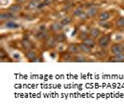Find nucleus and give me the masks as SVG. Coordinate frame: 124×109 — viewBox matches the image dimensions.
<instances>
[{"label":"nucleus","instance_id":"1","mask_svg":"<svg viewBox=\"0 0 124 109\" xmlns=\"http://www.w3.org/2000/svg\"><path fill=\"white\" fill-rule=\"evenodd\" d=\"M111 51L114 55H118V54H122L124 52V46L122 44H114L111 48Z\"/></svg>","mask_w":124,"mask_h":109},{"label":"nucleus","instance_id":"2","mask_svg":"<svg viewBox=\"0 0 124 109\" xmlns=\"http://www.w3.org/2000/svg\"><path fill=\"white\" fill-rule=\"evenodd\" d=\"M110 39H111V37H110L109 35H106V36H102V37L99 39V41H98V45H99L102 48H106V47L108 46V44L110 43Z\"/></svg>","mask_w":124,"mask_h":109},{"label":"nucleus","instance_id":"3","mask_svg":"<svg viewBox=\"0 0 124 109\" xmlns=\"http://www.w3.org/2000/svg\"><path fill=\"white\" fill-rule=\"evenodd\" d=\"M7 28H8V29H16V28H18L19 27V24L16 23L15 22H13V21H7L6 23H5Z\"/></svg>","mask_w":124,"mask_h":109},{"label":"nucleus","instance_id":"4","mask_svg":"<svg viewBox=\"0 0 124 109\" xmlns=\"http://www.w3.org/2000/svg\"><path fill=\"white\" fill-rule=\"evenodd\" d=\"M56 40L55 38H53V37H49L48 39H47V41H46V45H47V47H49V48H53V47H55L56 45Z\"/></svg>","mask_w":124,"mask_h":109},{"label":"nucleus","instance_id":"5","mask_svg":"<svg viewBox=\"0 0 124 109\" xmlns=\"http://www.w3.org/2000/svg\"><path fill=\"white\" fill-rule=\"evenodd\" d=\"M112 59L109 60V62H124V55L123 53L122 54H118V55H115L114 57H111Z\"/></svg>","mask_w":124,"mask_h":109},{"label":"nucleus","instance_id":"6","mask_svg":"<svg viewBox=\"0 0 124 109\" xmlns=\"http://www.w3.org/2000/svg\"><path fill=\"white\" fill-rule=\"evenodd\" d=\"M96 14H97V8H93V7L90 8L87 10V12H86V15H87L88 17H94Z\"/></svg>","mask_w":124,"mask_h":109},{"label":"nucleus","instance_id":"7","mask_svg":"<svg viewBox=\"0 0 124 109\" xmlns=\"http://www.w3.org/2000/svg\"><path fill=\"white\" fill-rule=\"evenodd\" d=\"M78 48H79V47L77 46V45H75V44H70L68 46V50H69V52H71V53H78V50H79Z\"/></svg>","mask_w":124,"mask_h":109},{"label":"nucleus","instance_id":"8","mask_svg":"<svg viewBox=\"0 0 124 109\" xmlns=\"http://www.w3.org/2000/svg\"><path fill=\"white\" fill-rule=\"evenodd\" d=\"M84 44H86L88 47H90V48H93L95 46V41H94V39L93 38H90V37H87L86 39H84Z\"/></svg>","mask_w":124,"mask_h":109},{"label":"nucleus","instance_id":"9","mask_svg":"<svg viewBox=\"0 0 124 109\" xmlns=\"http://www.w3.org/2000/svg\"><path fill=\"white\" fill-rule=\"evenodd\" d=\"M62 23H58V22H56V23H53L51 24V30L53 31H60L62 29Z\"/></svg>","mask_w":124,"mask_h":109},{"label":"nucleus","instance_id":"10","mask_svg":"<svg viewBox=\"0 0 124 109\" xmlns=\"http://www.w3.org/2000/svg\"><path fill=\"white\" fill-rule=\"evenodd\" d=\"M109 18H110V14L107 11H103L102 13H100L99 15L100 21H107Z\"/></svg>","mask_w":124,"mask_h":109},{"label":"nucleus","instance_id":"11","mask_svg":"<svg viewBox=\"0 0 124 109\" xmlns=\"http://www.w3.org/2000/svg\"><path fill=\"white\" fill-rule=\"evenodd\" d=\"M23 46L26 50H31L33 48V44L30 40H23Z\"/></svg>","mask_w":124,"mask_h":109},{"label":"nucleus","instance_id":"12","mask_svg":"<svg viewBox=\"0 0 124 109\" xmlns=\"http://www.w3.org/2000/svg\"><path fill=\"white\" fill-rule=\"evenodd\" d=\"M90 35L93 36V38H94V37H98V36H100V30L98 28L93 27V28H92V29L90 30Z\"/></svg>","mask_w":124,"mask_h":109},{"label":"nucleus","instance_id":"13","mask_svg":"<svg viewBox=\"0 0 124 109\" xmlns=\"http://www.w3.org/2000/svg\"><path fill=\"white\" fill-rule=\"evenodd\" d=\"M11 18H13V15L11 13H1V15H0V19L2 21H8Z\"/></svg>","mask_w":124,"mask_h":109},{"label":"nucleus","instance_id":"14","mask_svg":"<svg viewBox=\"0 0 124 109\" xmlns=\"http://www.w3.org/2000/svg\"><path fill=\"white\" fill-rule=\"evenodd\" d=\"M21 9H22V7L20 6V5H12L9 8V10L11 12H14V13H17V12L21 11Z\"/></svg>","mask_w":124,"mask_h":109},{"label":"nucleus","instance_id":"15","mask_svg":"<svg viewBox=\"0 0 124 109\" xmlns=\"http://www.w3.org/2000/svg\"><path fill=\"white\" fill-rule=\"evenodd\" d=\"M78 47H79V48H80L82 51H84V52H88V53H89V52H91V48H90V47H88L87 45H86V44H84V43L80 44Z\"/></svg>","mask_w":124,"mask_h":109},{"label":"nucleus","instance_id":"16","mask_svg":"<svg viewBox=\"0 0 124 109\" xmlns=\"http://www.w3.org/2000/svg\"><path fill=\"white\" fill-rule=\"evenodd\" d=\"M26 57L29 59V60H34L35 58H37L36 57V52H34L33 50H28V52L26 53Z\"/></svg>","mask_w":124,"mask_h":109},{"label":"nucleus","instance_id":"17","mask_svg":"<svg viewBox=\"0 0 124 109\" xmlns=\"http://www.w3.org/2000/svg\"><path fill=\"white\" fill-rule=\"evenodd\" d=\"M55 39L58 41V42H63L64 40H65V36H64V34H59V35H57L55 37Z\"/></svg>","mask_w":124,"mask_h":109},{"label":"nucleus","instance_id":"18","mask_svg":"<svg viewBox=\"0 0 124 109\" xmlns=\"http://www.w3.org/2000/svg\"><path fill=\"white\" fill-rule=\"evenodd\" d=\"M37 37L38 39H45L47 37V33H45V31H41L38 35H37Z\"/></svg>","mask_w":124,"mask_h":109},{"label":"nucleus","instance_id":"19","mask_svg":"<svg viewBox=\"0 0 124 109\" xmlns=\"http://www.w3.org/2000/svg\"><path fill=\"white\" fill-rule=\"evenodd\" d=\"M83 14V12H82V8H81L80 7L79 8H76V10H75V12H74V15L75 16H81Z\"/></svg>","mask_w":124,"mask_h":109},{"label":"nucleus","instance_id":"20","mask_svg":"<svg viewBox=\"0 0 124 109\" xmlns=\"http://www.w3.org/2000/svg\"><path fill=\"white\" fill-rule=\"evenodd\" d=\"M117 25L118 27H124V17H121L119 18L117 21Z\"/></svg>","mask_w":124,"mask_h":109},{"label":"nucleus","instance_id":"21","mask_svg":"<svg viewBox=\"0 0 124 109\" xmlns=\"http://www.w3.org/2000/svg\"><path fill=\"white\" fill-rule=\"evenodd\" d=\"M37 1H32L31 3L29 4V6H28V8H31V9H33V8H37Z\"/></svg>","mask_w":124,"mask_h":109},{"label":"nucleus","instance_id":"22","mask_svg":"<svg viewBox=\"0 0 124 109\" xmlns=\"http://www.w3.org/2000/svg\"><path fill=\"white\" fill-rule=\"evenodd\" d=\"M62 23V25H66V24H69L71 23V19L69 18V17H66V18L62 19V21L61 22Z\"/></svg>","mask_w":124,"mask_h":109},{"label":"nucleus","instance_id":"23","mask_svg":"<svg viewBox=\"0 0 124 109\" xmlns=\"http://www.w3.org/2000/svg\"><path fill=\"white\" fill-rule=\"evenodd\" d=\"M100 24H101L103 27H106V28H109V27H110V23H106V21H101V22H100Z\"/></svg>","mask_w":124,"mask_h":109},{"label":"nucleus","instance_id":"24","mask_svg":"<svg viewBox=\"0 0 124 109\" xmlns=\"http://www.w3.org/2000/svg\"><path fill=\"white\" fill-rule=\"evenodd\" d=\"M75 62H86V59H85V57H77L76 59H75Z\"/></svg>","mask_w":124,"mask_h":109},{"label":"nucleus","instance_id":"25","mask_svg":"<svg viewBox=\"0 0 124 109\" xmlns=\"http://www.w3.org/2000/svg\"><path fill=\"white\" fill-rule=\"evenodd\" d=\"M52 2H53V0H46V1L44 2V4H45V5H49V4L52 3Z\"/></svg>","mask_w":124,"mask_h":109}]
</instances>
